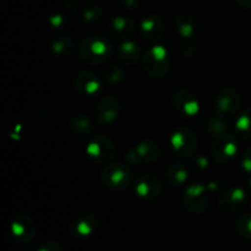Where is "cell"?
<instances>
[{
	"mask_svg": "<svg viewBox=\"0 0 251 251\" xmlns=\"http://www.w3.org/2000/svg\"><path fill=\"white\" fill-rule=\"evenodd\" d=\"M205 130L206 132H207L208 136L212 137L213 140L230 132L229 126H228L227 123L225 122L223 118L218 117V115L208 118L207 122H206L205 124Z\"/></svg>",
	"mask_w": 251,
	"mask_h": 251,
	"instance_id": "cell-24",
	"label": "cell"
},
{
	"mask_svg": "<svg viewBox=\"0 0 251 251\" xmlns=\"http://www.w3.org/2000/svg\"><path fill=\"white\" fill-rule=\"evenodd\" d=\"M36 251H64V247L63 244H60L59 242L51 240V242L44 243V244L41 245Z\"/></svg>",
	"mask_w": 251,
	"mask_h": 251,
	"instance_id": "cell-34",
	"label": "cell"
},
{
	"mask_svg": "<svg viewBox=\"0 0 251 251\" xmlns=\"http://www.w3.org/2000/svg\"><path fill=\"white\" fill-rule=\"evenodd\" d=\"M152 1H154V0H152Z\"/></svg>",
	"mask_w": 251,
	"mask_h": 251,
	"instance_id": "cell-42",
	"label": "cell"
},
{
	"mask_svg": "<svg viewBox=\"0 0 251 251\" xmlns=\"http://www.w3.org/2000/svg\"><path fill=\"white\" fill-rule=\"evenodd\" d=\"M98 123L103 126H110L120 115V102L115 97L107 96L98 102L95 110Z\"/></svg>",
	"mask_w": 251,
	"mask_h": 251,
	"instance_id": "cell-17",
	"label": "cell"
},
{
	"mask_svg": "<svg viewBox=\"0 0 251 251\" xmlns=\"http://www.w3.org/2000/svg\"><path fill=\"white\" fill-rule=\"evenodd\" d=\"M234 2L242 9H251V0H234Z\"/></svg>",
	"mask_w": 251,
	"mask_h": 251,
	"instance_id": "cell-38",
	"label": "cell"
},
{
	"mask_svg": "<svg viewBox=\"0 0 251 251\" xmlns=\"http://www.w3.org/2000/svg\"><path fill=\"white\" fill-rule=\"evenodd\" d=\"M78 1H80V0H66L65 1L66 9L74 14V12H76L78 10Z\"/></svg>",
	"mask_w": 251,
	"mask_h": 251,
	"instance_id": "cell-37",
	"label": "cell"
},
{
	"mask_svg": "<svg viewBox=\"0 0 251 251\" xmlns=\"http://www.w3.org/2000/svg\"><path fill=\"white\" fill-rule=\"evenodd\" d=\"M114 53L113 44L102 34H92L81 41L78 44V58L86 64L97 65L109 60Z\"/></svg>",
	"mask_w": 251,
	"mask_h": 251,
	"instance_id": "cell-1",
	"label": "cell"
},
{
	"mask_svg": "<svg viewBox=\"0 0 251 251\" xmlns=\"http://www.w3.org/2000/svg\"><path fill=\"white\" fill-rule=\"evenodd\" d=\"M235 230L240 237L251 240V215H242L237 218L234 225Z\"/></svg>",
	"mask_w": 251,
	"mask_h": 251,
	"instance_id": "cell-28",
	"label": "cell"
},
{
	"mask_svg": "<svg viewBox=\"0 0 251 251\" xmlns=\"http://www.w3.org/2000/svg\"><path fill=\"white\" fill-rule=\"evenodd\" d=\"M105 19H107L105 11L97 5L85 7L82 11V20L85 21V24L90 25V26H98V25L103 24Z\"/></svg>",
	"mask_w": 251,
	"mask_h": 251,
	"instance_id": "cell-25",
	"label": "cell"
},
{
	"mask_svg": "<svg viewBox=\"0 0 251 251\" xmlns=\"http://www.w3.org/2000/svg\"><path fill=\"white\" fill-rule=\"evenodd\" d=\"M140 32L145 41L151 43L159 42L166 33L163 19L159 15H147L140 24Z\"/></svg>",
	"mask_w": 251,
	"mask_h": 251,
	"instance_id": "cell-18",
	"label": "cell"
},
{
	"mask_svg": "<svg viewBox=\"0 0 251 251\" xmlns=\"http://www.w3.org/2000/svg\"><path fill=\"white\" fill-rule=\"evenodd\" d=\"M248 203V195L239 186L229 188L223 191L218 199V207L225 215L232 216L240 212Z\"/></svg>",
	"mask_w": 251,
	"mask_h": 251,
	"instance_id": "cell-10",
	"label": "cell"
},
{
	"mask_svg": "<svg viewBox=\"0 0 251 251\" xmlns=\"http://www.w3.org/2000/svg\"><path fill=\"white\" fill-rule=\"evenodd\" d=\"M69 127L75 136L80 139H91L95 134L92 120L83 113H75L69 119Z\"/></svg>",
	"mask_w": 251,
	"mask_h": 251,
	"instance_id": "cell-19",
	"label": "cell"
},
{
	"mask_svg": "<svg viewBox=\"0 0 251 251\" xmlns=\"http://www.w3.org/2000/svg\"><path fill=\"white\" fill-rule=\"evenodd\" d=\"M140 2H141V0H122L123 6L129 10H134L139 7Z\"/></svg>",
	"mask_w": 251,
	"mask_h": 251,
	"instance_id": "cell-36",
	"label": "cell"
},
{
	"mask_svg": "<svg viewBox=\"0 0 251 251\" xmlns=\"http://www.w3.org/2000/svg\"><path fill=\"white\" fill-rule=\"evenodd\" d=\"M117 55L120 63L124 65H135L142 60L144 53H142L141 46L137 42L129 39L126 42H122L118 48Z\"/></svg>",
	"mask_w": 251,
	"mask_h": 251,
	"instance_id": "cell-20",
	"label": "cell"
},
{
	"mask_svg": "<svg viewBox=\"0 0 251 251\" xmlns=\"http://www.w3.org/2000/svg\"><path fill=\"white\" fill-rule=\"evenodd\" d=\"M136 21L126 15H118V16L112 17L108 22V33L115 41H129L136 33Z\"/></svg>",
	"mask_w": 251,
	"mask_h": 251,
	"instance_id": "cell-14",
	"label": "cell"
},
{
	"mask_svg": "<svg viewBox=\"0 0 251 251\" xmlns=\"http://www.w3.org/2000/svg\"><path fill=\"white\" fill-rule=\"evenodd\" d=\"M184 208L193 216H200L208 205V190L206 185L200 183L190 184L183 194Z\"/></svg>",
	"mask_w": 251,
	"mask_h": 251,
	"instance_id": "cell-7",
	"label": "cell"
},
{
	"mask_svg": "<svg viewBox=\"0 0 251 251\" xmlns=\"http://www.w3.org/2000/svg\"><path fill=\"white\" fill-rule=\"evenodd\" d=\"M210 161L205 156H196L193 158V167L198 173L203 174L210 169Z\"/></svg>",
	"mask_w": 251,
	"mask_h": 251,
	"instance_id": "cell-29",
	"label": "cell"
},
{
	"mask_svg": "<svg viewBox=\"0 0 251 251\" xmlns=\"http://www.w3.org/2000/svg\"><path fill=\"white\" fill-rule=\"evenodd\" d=\"M235 131L245 140L251 141V107L247 108L235 122Z\"/></svg>",
	"mask_w": 251,
	"mask_h": 251,
	"instance_id": "cell-26",
	"label": "cell"
},
{
	"mask_svg": "<svg viewBox=\"0 0 251 251\" xmlns=\"http://www.w3.org/2000/svg\"><path fill=\"white\" fill-rule=\"evenodd\" d=\"M174 28L176 32L181 37V39H195L200 36L201 22L194 14L188 11H181L174 17Z\"/></svg>",
	"mask_w": 251,
	"mask_h": 251,
	"instance_id": "cell-16",
	"label": "cell"
},
{
	"mask_svg": "<svg viewBox=\"0 0 251 251\" xmlns=\"http://www.w3.org/2000/svg\"><path fill=\"white\" fill-rule=\"evenodd\" d=\"M181 53L186 58H191L196 53V44L195 39H183L181 43Z\"/></svg>",
	"mask_w": 251,
	"mask_h": 251,
	"instance_id": "cell-31",
	"label": "cell"
},
{
	"mask_svg": "<svg viewBox=\"0 0 251 251\" xmlns=\"http://www.w3.org/2000/svg\"><path fill=\"white\" fill-rule=\"evenodd\" d=\"M173 109L179 117L191 119L200 113V102L194 92L186 88H179L172 97Z\"/></svg>",
	"mask_w": 251,
	"mask_h": 251,
	"instance_id": "cell-9",
	"label": "cell"
},
{
	"mask_svg": "<svg viewBox=\"0 0 251 251\" xmlns=\"http://www.w3.org/2000/svg\"><path fill=\"white\" fill-rule=\"evenodd\" d=\"M139 158L142 163H154L162 157V149L158 142L153 140H144L135 146Z\"/></svg>",
	"mask_w": 251,
	"mask_h": 251,
	"instance_id": "cell-21",
	"label": "cell"
},
{
	"mask_svg": "<svg viewBox=\"0 0 251 251\" xmlns=\"http://www.w3.org/2000/svg\"><path fill=\"white\" fill-rule=\"evenodd\" d=\"M50 50L56 58L70 59L75 54L76 47L73 39L64 34H59L51 38Z\"/></svg>",
	"mask_w": 251,
	"mask_h": 251,
	"instance_id": "cell-22",
	"label": "cell"
},
{
	"mask_svg": "<svg viewBox=\"0 0 251 251\" xmlns=\"http://www.w3.org/2000/svg\"><path fill=\"white\" fill-rule=\"evenodd\" d=\"M240 164H242V169L244 171V173L251 174V147L243 152Z\"/></svg>",
	"mask_w": 251,
	"mask_h": 251,
	"instance_id": "cell-33",
	"label": "cell"
},
{
	"mask_svg": "<svg viewBox=\"0 0 251 251\" xmlns=\"http://www.w3.org/2000/svg\"><path fill=\"white\" fill-rule=\"evenodd\" d=\"M81 2H85V4H93V2H97L100 0H80Z\"/></svg>",
	"mask_w": 251,
	"mask_h": 251,
	"instance_id": "cell-39",
	"label": "cell"
},
{
	"mask_svg": "<svg viewBox=\"0 0 251 251\" xmlns=\"http://www.w3.org/2000/svg\"><path fill=\"white\" fill-rule=\"evenodd\" d=\"M100 179L103 185L110 190H125L131 184V169L124 163H108L100 171Z\"/></svg>",
	"mask_w": 251,
	"mask_h": 251,
	"instance_id": "cell-3",
	"label": "cell"
},
{
	"mask_svg": "<svg viewBox=\"0 0 251 251\" xmlns=\"http://www.w3.org/2000/svg\"><path fill=\"white\" fill-rule=\"evenodd\" d=\"M66 17L61 12H53L49 16V25L55 29H61L66 26Z\"/></svg>",
	"mask_w": 251,
	"mask_h": 251,
	"instance_id": "cell-30",
	"label": "cell"
},
{
	"mask_svg": "<svg viewBox=\"0 0 251 251\" xmlns=\"http://www.w3.org/2000/svg\"><path fill=\"white\" fill-rule=\"evenodd\" d=\"M243 107V96L238 90L233 87L225 88L217 93L213 100L216 115L223 119H230L239 114Z\"/></svg>",
	"mask_w": 251,
	"mask_h": 251,
	"instance_id": "cell-4",
	"label": "cell"
},
{
	"mask_svg": "<svg viewBox=\"0 0 251 251\" xmlns=\"http://www.w3.org/2000/svg\"><path fill=\"white\" fill-rule=\"evenodd\" d=\"M125 76H126V71H125L124 66L110 65L104 70V80L110 85H118V83L123 82Z\"/></svg>",
	"mask_w": 251,
	"mask_h": 251,
	"instance_id": "cell-27",
	"label": "cell"
},
{
	"mask_svg": "<svg viewBox=\"0 0 251 251\" xmlns=\"http://www.w3.org/2000/svg\"><path fill=\"white\" fill-rule=\"evenodd\" d=\"M115 145L109 137L103 135H93L88 139L86 146V154L88 158L97 164H104L112 161L115 156Z\"/></svg>",
	"mask_w": 251,
	"mask_h": 251,
	"instance_id": "cell-6",
	"label": "cell"
},
{
	"mask_svg": "<svg viewBox=\"0 0 251 251\" xmlns=\"http://www.w3.org/2000/svg\"><path fill=\"white\" fill-rule=\"evenodd\" d=\"M172 151L179 157L188 158L195 154L198 150V137L191 129L186 126H179L173 130L169 139Z\"/></svg>",
	"mask_w": 251,
	"mask_h": 251,
	"instance_id": "cell-5",
	"label": "cell"
},
{
	"mask_svg": "<svg viewBox=\"0 0 251 251\" xmlns=\"http://www.w3.org/2000/svg\"><path fill=\"white\" fill-rule=\"evenodd\" d=\"M189 172L188 166L183 162H173L168 166L166 171V180L169 186H183L184 184L188 181L189 179Z\"/></svg>",
	"mask_w": 251,
	"mask_h": 251,
	"instance_id": "cell-23",
	"label": "cell"
},
{
	"mask_svg": "<svg viewBox=\"0 0 251 251\" xmlns=\"http://www.w3.org/2000/svg\"><path fill=\"white\" fill-rule=\"evenodd\" d=\"M226 185V180L221 176H216V178L211 179L210 181L207 183L206 188H207L208 193H215V191H220L221 189L225 188Z\"/></svg>",
	"mask_w": 251,
	"mask_h": 251,
	"instance_id": "cell-32",
	"label": "cell"
},
{
	"mask_svg": "<svg viewBox=\"0 0 251 251\" xmlns=\"http://www.w3.org/2000/svg\"><path fill=\"white\" fill-rule=\"evenodd\" d=\"M36 223L26 215H19L10 223V235L12 240L20 245L31 243L36 237Z\"/></svg>",
	"mask_w": 251,
	"mask_h": 251,
	"instance_id": "cell-11",
	"label": "cell"
},
{
	"mask_svg": "<svg viewBox=\"0 0 251 251\" xmlns=\"http://www.w3.org/2000/svg\"><path fill=\"white\" fill-rule=\"evenodd\" d=\"M134 190L142 200L152 201L161 195L162 181L153 173H142L135 179Z\"/></svg>",
	"mask_w": 251,
	"mask_h": 251,
	"instance_id": "cell-13",
	"label": "cell"
},
{
	"mask_svg": "<svg viewBox=\"0 0 251 251\" xmlns=\"http://www.w3.org/2000/svg\"><path fill=\"white\" fill-rule=\"evenodd\" d=\"M74 88L82 97L95 98L104 91V81L100 76L90 70L78 71L74 77Z\"/></svg>",
	"mask_w": 251,
	"mask_h": 251,
	"instance_id": "cell-8",
	"label": "cell"
},
{
	"mask_svg": "<svg viewBox=\"0 0 251 251\" xmlns=\"http://www.w3.org/2000/svg\"><path fill=\"white\" fill-rule=\"evenodd\" d=\"M142 69L152 78L166 77L171 70V55L168 49L162 44H153L144 53Z\"/></svg>",
	"mask_w": 251,
	"mask_h": 251,
	"instance_id": "cell-2",
	"label": "cell"
},
{
	"mask_svg": "<svg viewBox=\"0 0 251 251\" xmlns=\"http://www.w3.org/2000/svg\"><path fill=\"white\" fill-rule=\"evenodd\" d=\"M126 161L129 162L130 164H137V163H140V158H139V154H137V152H136V150H135V147L134 149H130L129 151L126 152Z\"/></svg>",
	"mask_w": 251,
	"mask_h": 251,
	"instance_id": "cell-35",
	"label": "cell"
},
{
	"mask_svg": "<svg viewBox=\"0 0 251 251\" xmlns=\"http://www.w3.org/2000/svg\"><path fill=\"white\" fill-rule=\"evenodd\" d=\"M100 228V220L95 213L85 212L75 216L69 225V232L77 239H85L95 234Z\"/></svg>",
	"mask_w": 251,
	"mask_h": 251,
	"instance_id": "cell-12",
	"label": "cell"
},
{
	"mask_svg": "<svg viewBox=\"0 0 251 251\" xmlns=\"http://www.w3.org/2000/svg\"><path fill=\"white\" fill-rule=\"evenodd\" d=\"M211 153L218 163H227L238 153V140L232 132L213 140Z\"/></svg>",
	"mask_w": 251,
	"mask_h": 251,
	"instance_id": "cell-15",
	"label": "cell"
},
{
	"mask_svg": "<svg viewBox=\"0 0 251 251\" xmlns=\"http://www.w3.org/2000/svg\"><path fill=\"white\" fill-rule=\"evenodd\" d=\"M249 190H250V193H251V178H250V180H249Z\"/></svg>",
	"mask_w": 251,
	"mask_h": 251,
	"instance_id": "cell-40",
	"label": "cell"
},
{
	"mask_svg": "<svg viewBox=\"0 0 251 251\" xmlns=\"http://www.w3.org/2000/svg\"><path fill=\"white\" fill-rule=\"evenodd\" d=\"M250 208H251V203H250Z\"/></svg>",
	"mask_w": 251,
	"mask_h": 251,
	"instance_id": "cell-41",
	"label": "cell"
}]
</instances>
